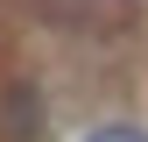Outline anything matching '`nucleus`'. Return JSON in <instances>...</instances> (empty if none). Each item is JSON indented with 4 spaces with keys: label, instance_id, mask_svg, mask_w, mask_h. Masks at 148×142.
I'll use <instances>...</instances> for the list:
<instances>
[{
    "label": "nucleus",
    "instance_id": "obj_1",
    "mask_svg": "<svg viewBox=\"0 0 148 142\" xmlns=\"http://www.w3.org/2000/svg\"><path fill=\"white\" fill-rule=\"evenodd\" d=\"M42 93L35 85H7L0 93V142H42Z\"/></svg>",
    "mask_w": 148,
    "mask_h": 142
},
{
    "label": "nucleus",
    "instance_id": "obj_2",
    "mask_svg": "<svg viewBox=\"0 0 148 142\" xmlns=\"http://www.w3.org/2000/svg\"><path fill=\"white\" fill-rule=\"evenodd\" d=\"M85 142H148V135H141V128H127V121H113V128H92Z\"/></svg>",
    "mask_w": 148,
    "mask_h": 142
}]
</instances>
